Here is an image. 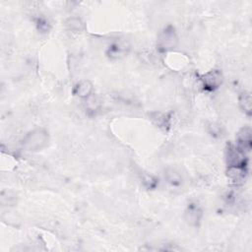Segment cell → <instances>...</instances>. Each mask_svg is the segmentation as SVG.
I'll list each match as a JSON object with an SVG mask.
<instances>
[{"instance_id": "5b68a950", "label": "cell", "mask_w": 252, "mask_h": 252, "mask_svg": "<svg viewBox=\"0 0 252 252\" xmlns=\"http://www.w3.org/2000/svg\"><path fill=\"white\" fill-rule=\"evenodd\" d=\"M236 149L243 154H247L251 150V129L243 127L236 136Z\"/></svg>"}, {"instance_id": "ba28073f", "label": "cell", "mask_w": 252, "mask_h": 252, "mask_svg": "<svg viewBox=\"0 0 252 252\" xmlns=\"http://www.w3.org/2000/svg\"><path fill=\"white\" fill-rule=\"evenodd\" d=\"M66 28L73 32H81L85 29V24L79 17H70L65 22Z\"/></svg>"}, {"instance_id": "9c48e42d", "label": "cell", "mask_w": 252, "mask_h": 252, "mask_svg": "<svg viewBox=\"0 0 252 252\" xmlns=\"http://www.w3.org/2000/svg\"><path fill=\"white\" fill-rule=\"evenodd\" d=\"M240 108L247 115H251V95L247 92H243L238 98Z\"/></svg>"}, {"instance_id": "6da1fadb", "label": "cell", "mask_w": 252, "mask_h": 252, "mask_svg": "<svg viewBox=\"0 0 252 252\" xmlns=\"http://www.w3.org/2000/svg\"><path fill=\"white\" fill-rule=\"evenodd\" d=\"M48 140V132L43 128H36L23 138L22 146L28 152H38L47 146Z\"/></svg>"}, {"instance_id": "30bf717a", "label": "cell", "mask_w": 252, "mask_h": 252, "mask_svg": "<svg viewBox=\"0 0 252 252\" xmlns=\"http://www.w3.org/2000/svg\"><path fill=\"white\" fill-rule=\"evenodd\" d=\"M165 178L171 185H179L181 183V176L174 169H167L165 172Z\"/></svg>"}, {"instance_id": "8992f818", "label": "cell", "mask_w": 252, "mask_h": 252, "mask_svg": "<svg viewBox=\"0 0 252 252\" xmlns=\"http://www.w3.org/2000/svg\"><path fill=\"white\" fill-rule=\"evenodd\" d=\"M93 90V84L89 80H83L75 86L74 94L81 98H88L92 95Z\"/></svg>"}, {"instance_id": "52a82bcc", "label": "cell", "mask_w": 252, "mask_h": 252, "mask_svg": "<svg viewBox=\"0 0 252 252\" xmlns=\"http://www.w3.org/2000/svg\"><path fill=\"white\" fill-rule=\"evenodd\" d=\"M127 49H128V47L126 46L125 43L115 42L109 46L107 54L111 58H120V57L126 55Z\"/></svg>"}, {"instance_id": "3957f363", "label": "cell", "mask_w": 252, "mask_h": 252, "mask_svg": "<svg viewBox=\"0 0 252 252\" xmlns=\"http://www.w3.org/2000/svg\"><path fill=\"white\" fill-rule=\"evenodd\" d=\"M203 86L207 91L217 90L222 83V74L220 70H211L204 74L201 78Z\"/></svg>"}, {"instance_id": "7a4b0ae2", "label": "cell", "mask_w": 252, "mask_h": 252, "mask_svg": "<svg viewBox=\"0 0 252 252\" xmlns=\"http://www.w3.org/2000/svg\"><path fill=\"white\" fill-rule=\"evenodd\" d=\"M178 45V36L172 26H167L158 34L157 38L158 49L161 52H167Z\"/></svg>"}, {"instance_id": "277c9868", "label": "cell", "mask_w": 252, "mask_h": 252, "mask_svg": "<svg viewBox=\"0 0 252 252\" xmlns=\"http://www.w3.org/2000/svg\"><path fill=\"white\" fill-rule=\"evenodd\" d=\"M202 217H203V211L197 204L191 203L188 205L184 213V220L189 225L198 226L201 222Z\"/></svg>"}]
</instances>
